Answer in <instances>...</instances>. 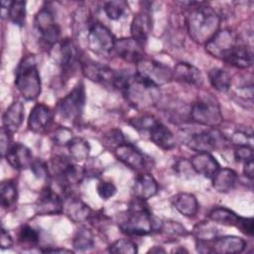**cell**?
Listing matches in <instances>:
<instances>
[{
	"label": "cell",
	"instance_id": "52",
	"mask_svg": "<svg viewBox=\"0 0 254 254\" xmlns=\"http://www.w3.org/2000/svg\"><path fill=\"white\" fill-rule=\"evenodd\" d=\"M243 173L246 178H248L250 181L254 178V163L253 160L247 161L243 163Z\"/></svg>",
	"mask_w": 254,
	"mask_h": 254
},
{
	"label": "cell",
	"instance_id": "26",
	"mask_svg": "<svg viewBox=\"0 0 254 254\" xmlns=\"http://www.w3.org/2000/svg\"><path fill=\"white\" fill-rule=\"evenodd\" d=\"M150 140L163 150H171L176 146L173 132L159 120L149 130Z\"/></svg>",
	"mask_w": 254,
	"mask_h": 254
},
{
	"label": "cell",
	"instance_id": "40",
	"mask_svg": "<svg viewBox=\"0 0 254 254\" xmlns=\"http://www.w3.org/2000/svg\"><path fill=\"white\" fill-rule=\"evenodd\" d=\"M103 10L110 20H118L125 13L126 3L124 1H108L104 3Z\"/></svg>",
	"mask_w": 254,
	"mask_h": 254
},
{
	"label": "cell",
	"instance_id": "35",
	"mask_svg": "<svg viewBox=\"0 0 254 254\" xmlns=\"http://www.w3.org/2000/svg\"><path fill=\"white\" fill-rule=\"evenodd\" d=\"M218 229L208 221L198 222L192 229V234L196 241L210 242L217 237Z\"/></svg>",
	"mask_w": 254,
	"mask_h": 254
},
{
	"label": "cell",
	"instance_id": "47",
	"mask_svg": "<svg viewBox=\"0 0 254 254\" xmlns=\"http://www.w3.org/2000/svg\"><path fill=\"white\" fill-rule=\"evenodd\" d=\"M234 159L237 162L241 163L253 160L252 146H236V149L234 151Z\"/></svg>",
	"mask_w": 254,
	"mask_h": 254
},
{
	"label": "cell",
	"instance_id": "10",
	"mask_svg": "<svg viewBox=\"0 0 254 254\" xmlns=\"http://www.w3.org/2000/svg\"><path fill=\"white\" fill-rule=\"evenodd\" d=\"M35 28L40 35V39L49 46H54L60 42L61 28L55 21V16L49 7H43L36 14Z\"/></svg>",
	"mask_w": 254,
	"mask_h": 254
},
{
	"label": "cell",
	"instance_id": "14",
	"mask_svg": "<svg viewBox=\"0 0 254 254\" xmlns=\"http://www.w3.org/2000/svg\"><path fill=\"white\" fill-rule=\"evenodd\" d=\"M114 155L118 161L135 171H143L147 166L145 155L133 144L123 143L114 150Z\"/></svg>",
	"mask_w": 254,
	"mask_h": 254
},
{
	"label": "cell",
	"instance_id": "3",
	"mask_svg": "<svg viewBox=\"0 0 254 254\" xmlns=\"http://www.w3.org/2000/svg\"><path fill=\"white\" fill-rule=\"evenodd\" d=\"M120 90L128 103L137 109L153 107L161 98L159 87L137 74H129Z\"/></svg>",
	"mask_w": 254,
	"mask_h": 254
},
{
	"label": "cell",
	"instance_id": "2",
	"mask_svg": "<svg viewBox=\"0 0 254 254\" xmlns=\"http://www.w3.org/2000/svg\"><path fill=\"white\" fill-rule=\"evenodd\" d=\"M163 221L154 216L144 200L137 199L130 204L126 217L118 224L120 230L127 235L143 236L162 228Z\"/></svg>",
	"mask_w": 254,
	"mask_h": 254
},
{
	"label": "cell",
	"instance_id": "49",
	"mask_svg": "<svg viewBox=\"0 0 254 254\" xmlns=\"http://www.w3.org/2000/svg\"><path fill=\"white\" fill-rule=\"evenodd\" d=\"M231 142L235 146H251L252 144V135L245 132H235L231 137Z\"/></svg>",
	"mask_w": 254,
	"mask_h": 254
},
{
	"label": "cell",
	"instance_id": "39",
	"mask_svg": "<svg viewBox=\"0 0 254 254\" xmlns=\"http://www.w3.org/2000/svg\"><path fill=\"white\" fill-rule=\"evenodd\" d=\"M107 250L116 254H135L138 252V246L130 239H118L111 243Z\"/></svg>",
	"mask_w": 254,
	"mask_h": 254
},
{
	"label": "cell",
	"instance_id": "50",
	"mask_svg": "<svg viewBox=\"0 0 254 254\" xmlns=\"http://www.w3.org/2000/svg\"><path fill=\"white\" fill-rule=\"evenodd\" d=\"M11 136L12 133L9 132L8 130H6L5 128H1V135H0V147H1V154L4 157L6 152L8 151V149L11 147L12 143H11Z\"/></svg>",
	"mask_w": 254,
	"mask_h": 254
},
{
	"label": "cell",
	"instance_id": "23",
	"mask_svg": "<svg viewBox=\"0 0 254 254\" xmlns=\"http://www.w3.org/2000/svg\"><path fill=\"white\" fill-rule=\"evenodd\" d=\"M246 241L235 235L217 236L212 240L211 251L218 254L241 253L246 248Z\"/></svg>",
	"mask_w": 254,
	"mask_h": 254
},
{
	"label": "cell",
	"instance_id": "34",
	"mask_svg": "<svg viewBox=\"0 0 254 254\" xmlns=\"http://www.w3.org/2000/svg\"><path fill=\"white\" fill-rule=\"evenodd\" d=\"M1 204L4 208H9L15 204L18 198L17 184L13 180H6L0 186Z\"/></svg>",
	"mask_w": 254,
	"mask_h": 254
},
{
	"label": "cell",
	"instance_id": "11",
	"mask_svg": "<svg viewBox=\"0 0 254 254\" xmlns=\"http://www.w3.org/2000/svg\"><path fill=\"white\" fill-rule=\"evenodd\" d=\"M237 45L238 43L234 33L229 29H222L219 30L204 46L205 51L209 55L224 62Z\"/></svg>",
	"mask_w": 254,
	"mask_h": 254
},
{
	"label": "cell",
	"instance_id": "13",
	"mask_svg": "<svg viewBox=\"0 0 254 254\" xmlns=\"http://www.w3.org/2000/svg\"><path fill=\"white\" fill-rule=\"evenodd\" d=\"M223 142L221 134L216 130H203L193 133L187 141V146L196 153H210Z\"/></svg>",
	"mask_w": 254,
	"mask_h": 254
},
{
	"label": "cell",
	"instance_id": "21",
	"mask_svg": "<svg viewBox=\"0 0 254 254\" xmlns=\"http://www.w3.org/2000/svg\"><path fill=\"white\" fill-rule=\"evenodd\" d=\"M159 190V186L154 177L147 173L137 175L132 186V192L135 198L141 200H148L155 196Z\"/></svg>",
	"mask_w": 254,
	"mask_h": 254
},
{
	"label": "cell",
	"instance_id": "31",
	"mask_svg": "<svg viewBox=\"0 0 254 254\" xmlns=\"http://www.w3.org/2000/svg\"><path fill=\"white\" fill-rule=\"evenodd\" d=\"M69 158L73 162H83L88 159L90 153L89 143L80 137H73L67 144Z\"/></svg>",
	"mask_w": 254,
	"mask_h": 254
},
{
	"label": "cell",
	"instance_id": "46",
	"mask_svg": "<svg viewBox=\"0 0 254 254\" xmlns=\"http://www.w3.org/2000/svg\"><path fill=\"white\" fill-rule=\"evenodd\" d=\"M235 226L245 235L252 237L254 232V221L252 217H242L239 216Z\"/></svg>",
	"mask_w": 254,
	"mask_h": 254
},
{
	"label": "cell",
	"instance_id": "42",
	"mask_svg": "<svg viewBox=\"0 0 254 254\" xmlns=\"http://www.w3.org/2000/svg\"><path fill=\"white\" fill-rule=\"evenodd\" d=\"M72 138L73 136L71 130L64 126L56 128L52 134V139L54 143L59 146H67Z\"/></svg>",
	"mask_w": 254,
	"mask_h": 254
},
{
	"label": "cell",
	"instance_id": "6",
	"mask_svg": "<svg viewBox=\"0 0 254 254\" xmlns=\"http://www.w3.org/2000/svg\"><path fill=\"white\" fill-rule=\"evenodd\" d=\"M85 105V88L82 81L77 84L57 103V112L64 121L75 123L82 115Z\"/></svg>",
	"mask_w": 254,
	"mask_h": 254
},
{
	"label": "cell",
	"instance_id": "9",
	"mask_svg": "<svg viewBox=\"0 0 254 254\" xmlns=\"http://www.w3.org/2000/svg\"><path fill=\"white\" fill-rule=\"evenodd\" d=\"M116 39L111 31L99 22H93L86 35L88 48L97 55H107L113 51Z\"/></svg>",
	"mask_w": 254,
	"mask_h": 254
},
{
	"label": "cell",
	"instance_id": "18",
	"mask_svg": "<svg viewBox=\"0 0 254 254\" xmlns=\"http://www.w3.org/2000/svg\"><path fill=\"white\" fill-rule=\"evenodd\" d=\"M63 212L74 223L86 222L92 216L90 207L76 196H68L64 200Z\"/></svg>",
	"mask_w": 254,
	"mask_h": 254
},
{
	"label": "cell",
	"instance_id": "53",
	"mask_svg": "<svg viewBox=\"0 0 254 254\" xmlns=\"http://www.w3.org/2000/svg\"><path fill=\"white\" fill-rule=\"evenodd\" d=\"M42 252L45 253H72L71 250L64 249V248H46V249H41Z\"/></svg>",
	"mask_w": 254,
	"mask_h": 254
},
{
	"label": "cell",
	"instance_id": "12",
	"mask_svg": "<svg viewBox=\"0 0 254 254\" xmlns=\"http://www.w3.org/2000/svg\"><path fill=\"white\" fill-rule=\"evenodd\" d=\"M80 67L83 75L87 79L115 87L118 72L111 67L92 60H82L80 62Z\"/></svg>",
	"mask_w": 254,
	"mask_h": 254
},
{
	"label": "cell",
	"instance_id": "43",
	"mask_svg": "<svg viewBox=\"0 0 254 254\" xmlns=\"http://www.w3.org/2000/svg\"><path fill=\"white\" fill-rule=\"evenodd\" d=\"M158 121L157 118H155L152 115H144L141 117H136V118H132L129 121V124L139 130V131H147L149 132V130L153 127V125Z\"/></svg>",
	"mask_w": 254,
	"mask_h": 254
},
{
	"label": "cell",
	"instance_id": "37",
	"mask_svg": "<svg viewBox=\"0 0 254 254\" xmlns=\"http://www.w3.org/2000/svg\"><path fill=\"white\" fill-rule=\"evenodd\" d=\"M7 16L14 25L23 27L26 23V2L10 1Z\"/></svg>",
	"mask_w": 254,
	"mask_h": 254
},
{
	"label": "cell",
	"instance_id": "27",
	"mask_svg": "<svg viewBox=\"0 0 254 254\" xmlns=\"http://www.w3.org/2000/svg\"><path fill=\"white\" fill-rule=\"evenodd\" d=\"M212 179V187L218 192H228L232 190L238 181L237 173L230 168H220Z\"/></svg>",
	"mask_w": 254,
	"mask_h": 254
},
{
	"label": "cell",
	"instance_id": "36",
	"mask_svg": "<svg viewBox=\"0 0 254 254\" xmlns=\"http://www.w3.org/2000/svg\"><path fill=\"white\" fill-rule=\"evenodd\" d=\"M40 232L30 225H23L18 232V241L23 247H36L40 243Z\"/></svg>",
	"mask_w": 254,
	"mask_h": 254
},
{
	"label": "cell",
	"instance_id": "44",
	"mask_svg": "<svg viewBox=\"0 0 254 254\" xmlns=\"http://www.w3.org/2000/svg\"><path fill=\"white\" fill-rule=\"evenodd\" d=\"M161 230L171 236H186L189 234L188 230L181 223L173 220L163 221Z\"/></svg>",
	"mask_w": 254,
	"mask_h": 254
},
{
	"label": "cell",
	"instance_id": "5",
	"mask_svg": "<svg viewBox=\"0 0 254 254\" xmlns=\"http://www.w3.org/2000/svg\"><path fill=\"white\" fill-rule=\"evenodd\" d=\"M50 174L57 183L64 189L80 184L85 176L84 168L77 166L64 156H56L52 158L49 167Z\"/></svg>",
	"mask_w": 254,
	"mask_h": 254
},
{
	"label": "cell",
	"instance_id": "1",
	"mask_svg": "<svg viewBox=\"0 0 254 254\" xmlns=\"http://www.w3.org/2000/svg\"><path fill=\"white\" fill-rule=\"evenodd\" d=\"M190 8L186 18L189 36L193 42L205 45L219 31L221 18L212 7L203 2Z\"/></svg>",
	"mask_w": 254,
	"mask_h": 254
},
{
	"label": "cell",
	"instance_id": "19",
	"mask_svg": "<svg viewBox=\"0 0 254 254\" xmlns=\"http://www.w3.org/2000/svg\"><path fill=\"white\" fill-rule=\"evenodd\" d=\"M7 163L16 170H25L33 164V154L31 150L22 143H14L6 152Z\"/></svg>",
	"mask_w": 254,
	"mask_h": 254
},
{
	"label": "cell",
	"instance_id": "20",
	"mask_svg": "<svg viewBox=\"0 0 254 254\" xmlns=\"http://www.w3.org/2000/svg\"><path fill=\"white\" fill-rule=\"evenodd\" d=\"M53 112L43 103H37L31 109L28 118V128L35 133L46 131L52 124Z\"/></svg>",
	"mask_w": 254,
	"mask_h": 254
},
{
	"label": "cell",
	"instance_id": "48",
	"mask_svg": "<svg viewBox=\"0 0 254 254\" xmlns=\"http://www.w3.org/2000/svg\"><path fill=\"white\" fill-rule=\"evenodd\" d=\"M31 171L33 172V174L35 175V177L43 179V178H47L50 175V170H49V166L44 163L43 161H34L32 166L30 167Z\"/></svg>",
	"mask_w": 254,
	"mask_h": 254
},
{
	"label": "cell",
	"instance_id": "41",
	"mask_svg": "<svg viewBox=\"0 0 254 254\" xmlns=\"http://www.w3.org/2000/svg\"><path fill=\"white\" fill-rule=\"evenodd\" d=\"M102 142H103L102 144L106 148H112L115 150L118 146L125 143L124 134L122 133V131L120 129H115V128L110 129L103 135Z\"/></svg>",
	"mask_w": 254,
	"mask_h": 254
},
{
	"label": "cell",
	"instance_id": "33",
	"mask_svg": "<svg viewBox=\"0 0 254 254\" xmlns=\"http://www.w3.org/2000/svg\"><path fill=\"white\" fill-rule=\"evenodd\" d=\"M207 217L216 223L227 226H235L239 215L227 207L217 206L208 212Z\"/></svg>",
	"mask_w": 254,
	"mask_h": 254
},
{
	"label": "cell",
	"instance_id": "8",
	"mask_svg": "<svg viewBox=\"0 0 254 254\" xmlns=\"http://www.w3.org/2000/svg\"><path fill=\"white\" fill-rule=\"evenodd\" d=\"M136 69L138 76L158 87L169 83L173 79V69L154 60H141L136 64Z\"/></svg>",
	"mask_w": 254,
	"mask_h": 254
},
{
	"label": "cell",
	"instance_id": "17",
	"mask_svg": "<svg viewBox=\"0 0 254 254\" xmlns=\"http://www.w3.org/2000/svg\"><path fill=\"white\" fill-rule=\"evenodd\" d=\"M152 31V16L148 8H143L138 12L132 22L130 27L131 37L144 46L147 43L149 34Z\"/></svg>",
	"mask_w": 254,
	"mask_h": 254
},
{
	"label": "cell",
	"instance_id": "22",
	"mask_svg": "<svg viewBox=\"0 0 254 254\" xmlns=\"http://www.w3.org/2000/svg\"><path fill=\"white\" fill-rule=\"evenodd\" d=\"M190 164L194 173L207 179H211L220 169L218 161L210 153H196L190 160Z\"/></svg>",
	"mask_w": 254,
	"mask_h": 254
},
{
	"label": "cell",
	"instance_id": "25",
	"mask_svg": "<svg viewBox=\"0 0 254 254\" xmlns=\"http://www.w3.org/2000/svg\"><path fill=\"white\" fill-rule=\"evenodd\" d=\"M24 109V105L20 100L13 101L3 113L2 127L11 132L12 134L16 132L23 123L25 115Z\"/></svg>",
	"mask_w": 254,
	"mask_h": 254
},
{
	"label": "cell",
	"instance_id": "32",
	"mask_svg": "<svg viewBox=\"0 0 254 254\" xmlns=\"http://www.w3.org/2000/svg\"><path fill=\"white\" fill-rule=\"evenodd\" d=\"M208 80L211 86L219 92H226L231 86L229 72L219 67H213L208 71Z\"/></svg>",
	"mask_w": 254,
	"mask_h": 254
},
{
	"label": "cell",
	"instance_id": "28",
	"mask_svg": "<svg viewBox=\"0 0 254 254\" xmlns=\"http://www.w3.org/2000/svg\"><path fill=\"white\" fill-rule=\"evenodd\" d=\"M172 204L178 212L187 217L194 216L199 208L196 197L188 192H180L172 197Z\"/></svg>",
	"mask_w": 254,
	"mask_h": 254
},
{
	"label": "cell",
	"instance_id": "51",
	"mask_svg": "<svg viewBox=\"0 0 254 254\" xmlns=\"http://www.w3.org/2000/svg\"><path fill=\"white\" fill-rule=\"evenodd\" d=\"M0 245H1L2 249H9L13 246V238L5 228L1 229Z\"/></svg>",
	"mask_w": 254,
	"mask_h": 254
},
{
	"label": "cell",
	"instance_id": "38",
	"mask_svg": "<svg viewBox=\"0 0 254 254\" xmlns=\"http://www.w3.org/2000/svg\"><path fill=\"white\" fill-rule=\"evenodd\" d=\"M72 245L77 251H87L92 249L94 246L92 232L85 227L80 228L73 237Z\"/></svg>",
	"mask_w": 254,
	"mask_h": 254
},
{
	"label": "cell",
	"instance_id": "24",
	"mask_svg": "<svg viewBox=\"0 0 254 254\" xmlns=\"http://www.w3.org/2000/svg\"><path fill=\"white\" fill-rule=\"evenodd\" d=\"M173 79L194 86H200L203 81L201 71L196 66L184 62L178 63L175 65L173 69Z\"/></svg>",
	"mask_w": 254,
	"mask_h": 254
},
{
	"label": "cell",
	"instance_id": "30",
	"mask_svg": "<svg viewBox=\"0 0 254 254\" xmlns=\"http://www.w3.org/2000/svg\"><path fill=\"white\" fill-rule=\"evenodd\" d=\"M60 63L64 72L73 69L78 61V51L70 39H64L60 42Z\"/></svg>",
	"mask_w": 254,
	"mask_h": 254
},
{
	"label": "cell",
	"instance_id": "45",
	"mask_svg": "<svg viewBox=\"0 0 254 254\" xmlns=\"http://www.w3.org/2000/svg\"><path fill=\"white\" fill-rule=\"evenodd\" d=\"M96 191L102 199L107 200L116 193L117 189L110 181H99L96 186Z\"/></svg>",
	"mask_w": 254,
	"mask_h": 254
},
{
	"label": "cell",
	"instance_id": "4",
	"mask_svg": "<svg viewBox=\"0 0 254 254\" xmlns=\"http://www.w3.org/2000/svg\"><path fill=\"white\" fill-rule=\"evenodd\" d=\"M15 85L24 99L33 101L39 97L42 82L33 55L26 56L19 63L15 72Z\"/></svg>",
	"mask_w": 254,
	"mask_h": 254
},
{
	"label": "cell",
	"instance_id": "54",
	"mask_svg": "<svg viewBox=\"0 0 254 254\" xmlns=\"http://www.w3.org/2000/svg\"><path fill=\"white\" fill-rule=\"evenodd\" d=\"M149 252H151V253H164L165 252V250L164 249H162V248H160V247H158V246H154L153 248H151L150 250H149Z\"/></svg>",
	"mask_w": 254,
	"mask_h": 254
},
{
	"label": "cell",
	"instance_id": "15",
	"mask_svg": "<svg viewBox=\"0 0 254 254\" xmlns=\"http://www.w3.org/2000/svg\"><path fill=\"white\" fill-rule=\"evenodd\" d=\"M63 198L50 187H47L40 193L37 199L35 210L38 215H56L63 212Z\"/></svg>",
	"mask_w": 254,
	"mask_h": 254
},
{
	"label": "cell",
	"instance_id": "7",
	"mask_svg": "<svg viewBox=\"0 0 254 254\" xmlns=\"http://www.w3.org/2000/svg\"><path fill=\"white\" fill-rule=\"evenodd\" d=\"M190 115L195 123L208 127L220 125L223 119L219 104L210 97H203L196 100L190 108Z\"/></svg>",
	"mask_w": 254,
	"mask_h": 254
},
{
	"label": "cell",
	"instance_id": "29",
	"mask_svg": "<svg viewBox=\"0 0 254 254\" xmlns=\"http://www.w3.org/2000/svg\"><path fill=\"white\" fill-rule=\"evenodd\" d=\"M225 63L241 69H246L253 64L252 49L246 45H237L227 56Z\"/></svg>",
	"mask_w": 254,
	"mask_h": 254
},
{
	"label": "cell",
	"instance_id": "16",
	"mask_svg": "<svg viewBox=\"0 0 254 254\" xmlns=\"http://www.w3.org/2000/svg\"><path fill=\"white\" fill-rule=\"evenodd\" d=\"M143 47L144 46H142L132 37L121 38L116 40L113 51L125 62L130 64H137L144 59Z\"/></svg>",
	"mask_w": 254,
	"mask_h": 254
}]
</instances>
